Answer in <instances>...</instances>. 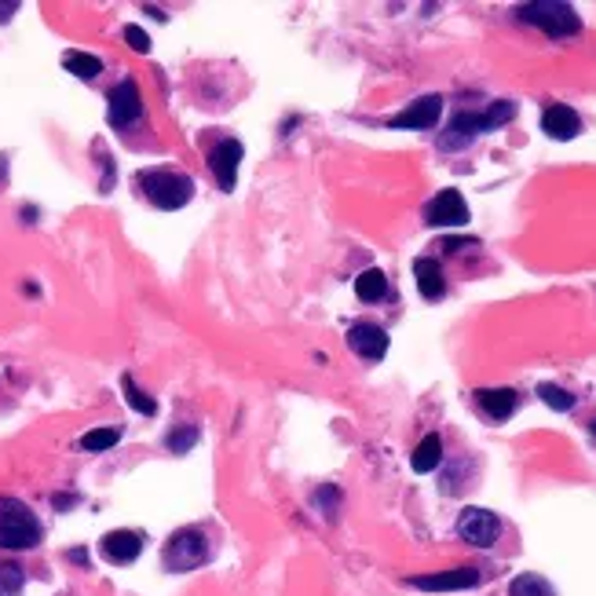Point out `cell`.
I'll list each match as a JSON object with an SVG mask.
<instances>
[{"label": "cell", "mask_w": 596, "mask_h": 596, "mask_svg": "<svg viewBox=\"0 0 596 596\" xmlns=\"http://www.w3.org/2000/svg\"><path fill=\"white\" fill-rule=\"evenodd\" d=\"M509 596H556V589L541 574H516L509 585Z\"/></svg>", "instance_id": "cell-20"}, {"label": "cell", "mask_w": 596, "mask_h": 596, "mask_svg": "<svg viewBox=\"0 0 596 596\" xmlns=\"http://www.w3.org/2000/svg\"><path fill=\"white\" fill-rule=\"evenodd\" d=\"M541 132H545L549 139L567 143V139H574V136L581 132V118H578L570 107L552 103V107H545V110H541Z\"/></svg>", "instance_id": "cell-14"}, {"label": "cell", "mask_w": 596, "mask_h": 596, "mask_svg": "<svg viewBox=\"0 0 596 596\" xmlns=\"http://www.w3.org/2000/svg\"><path fill=\"white\" fill-rule=\"evenodd\" d=\"M0 596H5V592H0Z\"/></svg>", "instance_id": "cell-33"}, {"label": "cell", "mask_w": 596, "mask_h": 596, "mask_svg": "<svg viewBox=\"0 0 596 596\" xmlns=\"http://www.w3.org/2000/svg\"><path fill=\"white\" fill-rule=\"evenodd\" d=\"M414 589H425V592H457V589H476L479 585V570L476 567H450V570H439V574H417L410 578Z\"/></svg>", "instance_id": "cell-9"}, {"label": "cell", "mask_w": 596, "mask_h": 596, "mask_svg": "<svg viewBox=\"0 0 596 596\" xmlns=\"http://www.w3.org/2000/svg\"><path fill=\"white\" fill-rule=\"evenodd\" d=\"M443 249H447V252H457V249H476V241H472V238H468V241H457V238H447V241H443Z\"/></svg>", "instance_id": "cell-28"}, {"label": "cell", "mask_w": 596, "mask_h": 596, "mask_svg": "<svg viewBox=\"0 0 596 596\" xmlns=\"http://www.w3.org/2000/svg\"><path fill=\"white\" fill-rule=\"evenodd\" d=\"M355 296H359L363 304H377V301H385V296H388V274H385L381 267L363 271V274L355 278Z\"/></svg>", "instance_id": "cell-17"}, {"label": "cell", "mask_w": 596, "mask_h": 596, "mask_svg": "<svg viewBox=\"0 0 596 596\" xmlns=\"http://www.w3.org/2000/svg\"><path fill=\"white\" fill-rule=\"evenodd\" d=\"M15 12H19V5H0V23H8Z\"/></svg>", "instance_id": "cell-29"}, {"label": "cell", "mask_w": 596, "mask_h": 596, "mask_svg": "<svg viewBox=\"0 0 596 596\" xmlns=\"http://www.w3.org/2000/svg\"><path fill=\"white\" fill-rule=\"evenodd\" d=\"M414 274H417V289H421L425 301H439V296L447 293V278H443L439 260L417 256V260H414Z\"/></svg>", "instance_id": "cell-15"}, {"label": "cell", "mask_w": 596, "mask_h": 596, "mask_svg": "<svg viewBox=\"0 0 596 596\" xmlns=\"http://www.w3.org/2000/svg\"><path fill=\"white\" fill-rule=\"evenodd\" d=\"M516 19L527 26L545 30L549 37H574L581 30V19L570 5H560V0H534V5H519Z\"/></svg>", "instance_id": "cell-4"}, {"label": "cell", "mask_w": 596, "mask_h": 596, "mask_svg": "<svg viewBox=\"0 0 596 596\" xmlns=\"http://www.w3.org/2000/svg\"><path fill=\"white\" fill-rule=\"evenodd\" d=\"M315 498H319V505L326 509V516L334 519V512H337V490H334V487H323V490H319Z\"/></svg>", "instance_id": "cell-27"}, {"label": "cell", "mask_w": 596, "mask_h": 596, "mask_svg": "<svg viewBox=\"0 0 596 596\" xmlns=\"http://www.w3.org/2000/svg\"><path fill=\"white\" fill-rule=\"evenodd\" d=\"M5 180H8V161L0 158V183H5Z\"/></svg>", "instance_id": "cell-31"}, {"label": "cell", "mask_w": 596, "mask_h": 596, "mask_svg": "<svg viewBox=\"0 0 596 596\" xmlns=\"http://www.w3.org/2000/svg\"><path fill=\"white\" fill-rule=\"evenodd\" d=\"M538 396H541L545 406H552V410H560V414L574 410V396H570L567 388H560V385H538Z\"/></svg>", "instance_id": "cell-23"}, {"label": "cell", "mask_w": 596, "mask_h": 596, "mask_svg": "<svg viewBox=\"0 0 596 596\" xmlns=\"http://www.w3.org/2000/svg\"><path fill=\"white\" fill-rule=\"evenodd\" d=\"M476 403H479L494 421H509L519 399H516L512 388H479V392H476Z\"/></svg>", "instance_id": "cell-16"}, {"label": "cell", "mask_w": 596, "mask_h": 596, "mask_svg": "<svg viewBox=\"0 0 596 596\" xmlns=\"http://www.w3.org/2000/svg\"><path fill=\"white\" fill-rule=\"evenodd\" d=\"M99 552H103L107 563H118V567L136 563L139 552H143V534L139 530H110V534H103Z\"/></svg>", "instance_id": "cell-11"}, {"label": "cell", "mask_w": 596, "mask_h": 596, "mask_svg": "<svg viewBox=\"0 0 596 596\" xmlns=\"http://www.w3.org/2000/svg\"><path fill=\"white\" fill-rule=\"evenodd\" d=\"M70 560H74V563H88V552H85V549H70Z\"/></svg>", "instance_id": "cell-30"}, {"label": "cell", "mask_w": 596, "mask_h": 596, "mask_svg": "<svg viewBox=\"0 0 596 596\" xmlns=\"http://www.w3.org/2000/svg\"><path fill=\"white\" fill-rule=\"evenodd\" d=\"M125 45H128L132 52H139V56L150 52V37H147L139 26H125Z\"/></svg>", "instance_id": "cell-26"}, {"label": "cell", "mask_w": 596, "mask_h": 596, "mask_svg": "<svg viewBox=\"0 0 596 596\" xmlns=\"http://www.w3.org/2000/svg\"><path fill=\"white\" fill-rule=\"evenodd\" d=\"M348 348L366 363H381L388 355V334L374 323H355L348 330Z\"/></svg>", "instance_id": "cell-10"}, {"label": "cell", "mask_w": 596, "mask_h": 596, "mask_svg": "<svg viewBox=\"0 0 596 596\" xmlns=\"http://www.w3.org/2000/svg\"><path fill=\"white\" fill-rule=\"evenodd\" d=\"M165 443H169V450H172V454H187V450L198 443V428H194V425H180L176 432H169V439H165Z\"/></svg>", "instance_id": "cell-25"}, {"label": "cell", "mask_w": 596, "mask_h": 596, "mask_svg": "<svg viewBox=\"0 0 596 596\" xmlns=\"http://www.w3.org/2000/svg\"><path fill=\"white\" fill-rule=\"evenodd\" d=\"M516 118V103H509V99H498L494 107H487V110H461L450 125H447V132L439 136V150H465L472 139H479L483 132H494V128H501V125H509Z\"/></svg>", "instance_id": "cell-1"}, {"label": "cell", "mask_w": 596, "mask_h": 596, "mask_svg": "<svg viewBox=\"0 0 596 596\" xmlns=\"http://www.w3.org/2000/svg\"><path fill=\"white\" fill-rule=\"evenodd\" d=\"M241 143L238 139H223L212 154H209V169L220 183V190H234V180H238V161H241Z\"/></svg>", "instance_id": "cell-13"}, {"label": "cell", "mask_w": 596, "mask_h": 596, "mask_svg": "<svg viewBox=\"0 0 596 596\" xmlns=\"http://www.w3.org/2000/svg\"><path fill=\"white\" fill-rule=\"evenodd\" d=\"M118 439H121V428H92V432L81 436V450H88V454H103V450L118 447Z\"/></svg>", "instance_id": "cell-22"}, {"label": "cell", "mask_w": 596, "mask_h": 596, "mask_svg": "<svg viewBox=\"0 0 596 596\" xmlns=\"http://www.w3.org/2000/svg\"><path fill=\"white\" fill-rule=\"evenodd\" d=\"M589 432H592V436H596V417H592V421H589Z\"/></svg>", "instance_id": "cell-32"}, {"label": "cell", "mask_w": 596, "mask_h": 596, "mask_svg": "<svg viewBox=\"0 0 596 596\" xmlns=\"http://www.w3.org/2000/svg\"><path fill=\"white\" fill-rule=\"evenodd\" d=\"M107 118L114 128H128L143 118V96H139V85L136 81H118L107 96Z\"/></svg>", "instance_id": "cell-7"}, {"label": "cell", "mask_w": 596, "mask_h": 596, "mask_svg": "<svg viewBox=\"0 0 596 596\" xmlns=\"http://www.w3.org/2000/svg\"><path fill=\"white\" fill-rule=\"evenodd\" d=\"M457 534L476 545V549H490L501 534V519L490 512V509H479V505H468L461 516H457Z\"/></svg>", "instance_id": "cell-6"}, {"label": "cell", "mask_w": 596, "mask_h": 596, "mask_svg": "<svg viewBox=\"0 0 596 596\" xmlns=\"http://www.w3.org/2000/svg\"><path fill=\"white\" fill-rule=\"evenodd\" d=\"M425 223L428 227H465L468 223V205H465L461 190H439L425 209Z\"/></svg>", "instance_id": "cell-8"}, {"label": "cell", "mask_w": 596, "mask_h": 596, "mask_svg": "<svg viewBox=\"0 0 596 596\" xmlns=\"http://www.w3.org/2000/svg\"><path fill=\"white\" fill-rule=\"evenodd\" d=\"M209 560V538L198 527H183L165 541V567L176 574H187Z\"/></svg>", "instance_id": "cell-5"}, {"label": "cell", "mask_w": 596, "mask_h": 596, "mask_svg": "<svg viewBox=\"0 0 596 596\" xmlns=\"http://www.w3.org/2000/svg\"><path fill=\"white\" fill-rule=\"evenodd\" d=\"M63 67L81 81H96L103 74V59L88 56V52H63Z\"/></svg>", "instance_id": "cell-19"}, {"label": "cell", "mask_w": 596, "mask_h": 596, "mask_svg": "<svg viewBox=\"0 0 596 596\" xmlns=\"http://www.w3.org/2000/svg\"><path fill=\"white\" fill-rule=\"evenodd\" d=\"M139 187L154 209H169V212L183 209L194 198V180L183 172H172V169H143Z\"/></svg>", "instance_id": "cell-3"}, {"label": "cell", "mask_w": 596, "mask_h": 596, "mask_svg": "<svg viewBox=\"0 0 596 596\" xmlns=\"http://www.w3.org/2000/svg\"><path fill=\"white\" fill-rule=\"evenodd\" d=\"M41 545V523L34 509L19 498L0 494V549H37Z\"/></svg>", "instance_id": "cell-2"}, {"label": "cell", "mask_w": 596, "mask_h": 596, "mask_svg": "<svg viewBox=\"0 0 596 596\" xmlns=\"http://www.w3.org/2000/svg\"><path fill=\"white\" fill-rule=\"evenodd\" d=\"M23 585H26V574L19 563H0V592L15 596V592H23Z\"/></svg>", "instance_id": "cell-24"}, {"label": "cell", "mask_w": 596, "mask_h": 596, "mask_svg": "<svg viewBox=\"0 0 596 596\" xmlns=\"http://www.w3.org/2000/svg\"><path fill=\"white\" fill-rule=\"evenodd\" d=\"M410 465H414V472H421V476L436 472V468L443 465V439H439L436 432H432V436H425V439L417 443V450H414Z\"/></svg>", "instance_id": "cell-18"}, {"label": "cell", "mask_w": 596, "mask_h": 596, "mask_svg": "<svg viewBox=\"0 0 596 596\" xmlns=\"http://www.w3.org/2000/svg\"><path fill=\"white\" fill-rule=\"evenodd\" d=\"M439 114H443V96H425L410 103L403 114L388 118V128H432L439 125Z\"/></svg>", "instance_id": "cell-12"}, {"label": "cell", "mask_w": 596, "mask_h": 596, "mask_svg": "<svg viewBox=\"0 0 596 596\" xmlns=\"http://www.w3.org/2000/svg\"><path fill=\"white\" fill-rule=\"evenodd\" d=\"M121 388H125V403H128L136 414H143V417H154V414H158V403H154L132 377H121Z\"/></svg>", "instance_id": "cell-21"}]
</instances>
